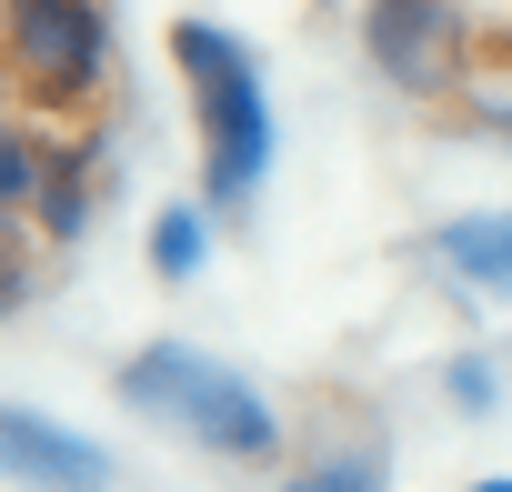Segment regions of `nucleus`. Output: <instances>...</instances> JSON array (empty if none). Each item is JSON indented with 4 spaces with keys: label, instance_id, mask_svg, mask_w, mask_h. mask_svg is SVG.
<instances>
[{
    "label": "nucleus",
    "instance_id": "obj_7",
    "mask_svg": "<svg viewBox=\"0 0 512 492\" xmlns=\"http://www.w3.org/2000/svg\"><path fill=\"white\" fill-rule=\"evenodd\" d=\"M41 181H51V161H41V141H31L21 121H0V221H21V211L41 201Z\"/></svg>",
    "mask_w": 512,
    "mask_h": 492
},
{
    "label": "nucleus",
    "instance_id": "obj_3",
    "mask_svg": "<svg viewBox=\"0 0 512 492\" xmlns=\"http://www.w3.org/2000/svg\"><path fill=\"white\" fill-rule=\"evenodd\" d=\"M0 71L31 101L71 111L111 81V21L101 0H0Z\"/></svg>",
    "mask_w": 512,
    "mask_h": 492
},
{
    "label": "nucleus",
    "instance_id": "obj_2",
    "mask_svg": "<svg viewBox=\"0 0 512 492\" xmlns=\"http://www.w3.org/2000/svg\"><path fill=\"white\" fill-rule=\"evenodd\" d=\"M121 402H131V412L181 422V432H191L201 452H221V462H272V452H282L272 402L251 392L241 372H221L211 352H181V342L131 352V362H121Z\"/></svg>",
    "mask_w": 512,
    "mask_h": 492
},
{
    "label": "nucleus",
    "instance_id": "obj_5",
    "mask_svg": "<svg viewBox=\"0 0 512 492\" xmlns=\"http://www.w3.org/2000/svg\"><path fill=\"white\" fill-rule=\"evenodd\" d=\"M0 472H11V482H111V452L81 442V432H61V422H41V412L0 402Z\"/></svg>",
    "mask_w": 512,
    "mask_h": 492
},
{
    "label": "nucleus",
    "instance_id": "obj_1",
    "mask_svg": "<svg viewBox=\"0 0 512 492\" xmlns=\"http://www.w3.org/2000/svg\"><path fill=\"white\" fill-rule=\"evenodd\" d=\"M171 61L201 101V141H211V211H241L251 191H262L272 171V101H262V71H251V51L211 21H181L171 31Z\"/></svg>",
    "mask_w": 512,
    "mask_h": 492
},
{
    "label": "nucleus",
    "instance_id": "obj_11",
    "mask_svg": "<svg viewBox=\"0 0 512 492\" xmlns=\"http://www.w3.org/2000/svg\"><path fill=\"white\" fill-rule=\"evenodd\" d=\"M0 241H11V221H0ZM0 272H11V262H0Z\"/></svg>",
    "mask_w": 512,
    "mask_h": 492
},
{
    "label": "nucleus",
    "instance_id": "obj_9",
    "mask_svg": "<svg viewBox=\"0 0 512 492\" xmlns=\"http://www.w3.org/2000/svg\"><path fill=\"white\" fill-rule=\"evenodd\" d=\"M31 211H41V231H51V241H71V231H91V221H81L91 201H81L71 181H41V201H31Z\"/></svg>",
    "mask_w": 512,
    "mask_h": 492
},
{
    "label": "nucleus",
    "instance_id": "obj_4",
    "mask_svg": "<svg viewBox=\"0 0 512 492\" xmlns=\"http://www.w3.org/2000/svg\"><path fill=\"white\" fill-rule=\"evenodd\" d=\"M362 41H372V61L402 91H442L452 61H462V11H452V0H372Z\"/></svg>",
    "mask_w": 512,
    "mask_h": 492
},
{
    "label": "nucleus",
    "instance_id": "obj_6",
    "mask_svg": "<svg viewBox=\"0 0 512 492\" xmlns=\"http://www.w3.org/2000/svg\"><path fill=\"white\" fill-rule=\"evenodd\" d=\"M442 272L472 282V292H512V211L502 221H442Z\"/></svg>",
    "mask_w": 512,
    "mask_h": 492
},
{
    "label": "nucleus",
    "instance_id": "obj_8",
    "mask_svg": "<svg viewBox=\"0 0 512 492\" xmlns=\"http://www.w3.org/2000/svg\"><path fill=\"white\" fill-rule=\"evenodd\" d=\"M151 272H171V282L201 272V211H161V231H151Z\"/></svg>",
    "mask_w": 512,
    "mask_h": 492
},
{
    "label": "nucleus",
    "instance_id": "obj_10",
    "mask_svg": "<svg viewBox=\"0 0 512 492\" xmlns=\"http://www.w3.org/2000/svg\"><path fill=\"white\" fill-rule=\"evenodd\" d=\"M0 312H21V272H0Z\"/></svg>",
    "mask_w": 512,
    "mask_h": 492
}]
</instances>
